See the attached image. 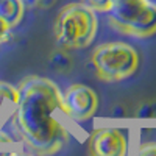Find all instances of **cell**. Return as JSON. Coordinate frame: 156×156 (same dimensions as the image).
Returning <instances> with one entry per match:
<instances>
[{"label": "cell", "mask_w": 156, "mask_h": 156, "mask_svg": "<svg viewBox=\"0 0 156 156\" xmlns=\"http://www.w3.org/2000/svg\"><path fill=\"white\" fill-rule=\"evenodd\" d=\"M17 87L19 100L9 117L20 144L36 156L58 154L72 136V123L64 114L62 90L41 75H28Z\"/></svg>", "instance_id": "cell-1"}, {"label": "cell", "mask_w": 156, "mask_h": 156, "mask_svg": "<svg viewBox=\"0 0 156 156\" xmlns=\"http://www.w3.org/2000/svg\"><path fill=\"white\" fill-rule=\"evenodd\" d=\"M98 31V12L83 2L64 5L55 20V39L61 48L81 50L94 42Z\"/></svg>", "instance_id": "cell-2"}, {"label": "cell", "mask_w": 156, "mask_h": 156, "mask_svg": "<svg viewBox=\"0 0 156 156\" xmlns=\"http://www.w3.org/2000/svg\"><path fill=\"white\" fill-rule=\"evenodd\" d=\"M109 25L120 34L147 39L156 34V2L114 0L105 12Z\"/></svg>", "instance_id": "cell-3"}, {"label": "cell", "mask_w": 156, "mask_h": 156, "mask_svg": "<svg viewBox=\"0 0 156 156\" xmlns=\"http://www.w3.org/2000/svg\"><path fill=\"white\" fill-rule=\"evenodd\" d=\"M90 64L101 81H122L136 73L140 56L134 45L111 41L97 45L90 55Z\"/></svg>", "instance_id": "cell-4"}, {"label": "cell", "mask_w": 156, "mask_h": 156, "mask_svg": "<svg viewBox=\"0 0 156 156\" xmlns=\"http://www.w3.org/2000/svg\"><path fill=\"white\" fill-rule=\"evenodd\" d=\"M129 151H131L129 128L106 123L94 128L89 134V156H129Z\"/></svg>", "instance_id": "cell-5"}, {"label": "cell", "mask_w": 156, "mask_h": 156, "mask_svg": "<svg viewBox=\"0 0 156 156\" xmlns=\"http://www.w3.org/2000/svg\"><path fill=\"white\" fill-rule=\"evenodd\" d=\"M64 114L72 125H78L92 119L98 109V95L87 84L75 83L62 92Z\"/></svg>", "instance_id": "cell-6"}, {"label": "cell", "mask_w": 156, "mask_h": 156, "mask_svg": "<svg viewBox=\"0 0 156 156\" xmlns=\"http://www.w3.org/2000/svg\"><path fill=\"white\" fill-rule=\"evenodd\" d=\"M25 9L27 6L23 0H0V19L6 22L11 28L17 27L22 22Z\"/></svg>", "instance_id": "cell-7"}, {"label": "cell", "mask_w": 156, "mask_h": 156, "mask_svg": "<svg viewBox=\"0 0 156 156\" xmlns=\"http://www.w3.org/2000/svg\"><path fill=\"white\" fill-rule=\"evenodd\" d=\"M17 100L19 87L6 81H0V122L12 114L17 105Z\"/></svg>", "instance_id": "cell-8"}, {"label": "cell", "mask_w": 156, "mask_h": 156, "mask_svg": "<svg viewBox=\"0 0 156 156\" xmlns=\"http://www.w3.org/2000/svg\"><path fill=\"white\" fill-rule=\"evenodd\" d=\"M133 156H156V142L154 140L137 142Z\"/></svg>", "instance_id": "cell-9"}, {"label": "cell", "mask_w": 156, "mask_h": 156, "mask_svg": "<svg viewBox=\"0 0 156 156\" xmlns=\"http://www.w3.org/2000/svg\"><path fill=\"white\" fill-rule=\"evenodd\" d=\"M80 2L86 3L87 6L95 9L97 12H106L109 9V6L112 5L114 0H80Z\"/></svg>", "instance_id": "cell-10"}, {"label": "cell", "mask_w": 156, "mask_h": 156, "mask_svg": "<svg viewBox=\"0 0 156 156\" xmlns=\"http://www.w3.org/2000/svg\"><path fill=\"white\" fill-rule=\"evenodd\" d=\"M0 156H36L34 153H31L28 148L25 150H17V148H0Z\"/></svg>", "instance_id": "cell-11"}, {"label": "cell", "mask_w": 156, "mask_h": 156, "mask_svg": "<svg viewBox=\"0 0 156 156\" xmlns=\"http://www.w3.org/2000/svg\"><path fill=\"white\" fill-rule=\"evenodd\" d=\"M11 27L6 23V22H3L2 19H0V44H3L6 39H8V36H9V33H11Z\"/></svg>", "instance_id": "cell-12"}, {"label": "cell", "mask_w": 156, "mask_h": 156, "mask_svg": "<svg viewBox=\"0 0 156 156\" xmlns=\"http://www.w3.org/2000/svg\"><path fill=\"white\" fill-rule=\"evenodd\" d=\"M55 3V0H36L34 6H41V8H48Z\"/></svg>", "instance_id": "cell-13"}]
</instances>
